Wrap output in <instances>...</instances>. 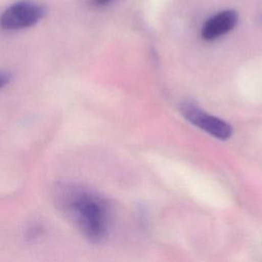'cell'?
Masks as SVG:
<instances>
[{
    "label": "cell",
    "instance_id": "cell-4",
    "mask_svg": "<svg viewBox=\"0 0 262 262\" xmlns=\"http://www.w3.org/2000/svg\"><path fill=\"white\" fill-rule=\"evenodd\" d=\"M237 23V13L234 10H224L210 17L204 25L202 37L206 40H214L229 31Z\"/></svg>",
    "mask_w": 262,
    "mask_h": 262
},
{
    "label": "cell",
    "instance_id": "cell-5",
    "mask_svg": "<svg viewBox=\"0 0 262 262\" xmlns=\"http://www.w3.org/2000/svg\"><path fill=\"white\" fill-rule=\"evenodd\" d=\"M10 80V76L5 72H0V88L6 85Z\"/></svg>",
    "mask_w": 262,
    "mask_h": 262
},
{
    "label": "cell",
    "instance_id": "cell-2",
    "mask_svg": "<svg viewBox=\"0 0 262 262\" xmlns=\"http://www.w3.org/2000/svg\"><path fill=\"white\" fill-rule=\"evenodd\" d=\"M46 14V8L33 1H19L9 6L0 16V27L4 30L29 28Z\"/></svg>",
    "mask_w": 262,
    "mask_h": 262
},
{
    "label": "cell",
    "instance_id": "cell-6",
    "mask_svg": "<svg viewBox=\"0 0 262 262\" xmlns=\"http://www.w3.org/2000/svg\"><path fill=\"white\" fill-rule=\"evenodd\" d=\"M111 1H113V0H94L96 5H104V4H106V3L111 2Z\"/></svg>",
    "mask_w": 262,
    "mask_h": 262
},
{
    "label": "cell",
    "instance_id": "cell-1",
    "mask_svg": "<svg viewBox=\"0 0 262 262\" xmlns=\"http://www.w3.org/2000/svg\"><path fill=\"white\" fill-rule=\"evenodd\" d=\"M54 200L57 208L86 238L96 243L105 237L110 207L97 192L75 184H62L55 189Z\"/></svg>",
    "mask_w": 262,
    "mask_h": 262
},
{
    "label": "cell",
    "instance_id": "cell-3",
    "mask_svg": "<svg viewBox=\"0 0 262 262\" xmlns=\"http://www.w3.org/2000/svg\"><path fill=\"white\" fill-rule=\"evenodd\" d=\"M180 112L191 124L216 138L225 140L232 135V128L228 123L205 113L191 101L182 102L180 105Z\"/></svg>",
    "mask_w": 262,
    "mask_h": 262
}]
</instances>
